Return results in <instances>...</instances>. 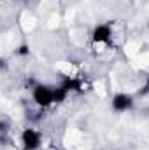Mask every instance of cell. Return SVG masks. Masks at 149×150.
Here are the masks:
<instances>
[{
    "mask_svg": "<svg viewBox=\"0 0 149 150\" xmlns=\"http://www.w3.org/2000/svg\"><path fill=\"white\" fill-rule=\"evenodd\" d=\"M32 101L35 103L39 108H49L53 105L58 103V93H56V86H49V84H42L39 82L32 87Z\"/></svg>",
    "mask_w": 149,
    "mask_h": 150,
    "instance_id": "1",
    "label": "cell"
},
{
    "mask_svg": "<svg viewBox=\"0 0 149 150\" xmlns=\"http://www.w3.org/2000/svg\"><path fill=\"white\" fill-rule=\"evenodd\" d=\"M42 133L39 131L37 127H25L19 134V143H21V149L23 150H39L42 147Z\"/></svg>",
    "mask_w": 149,
    "mask_h": 150,
    "instance_id": "2",
    "label": "cell"
},
{
    "mask_svg": "<svg viewBox=\"0 0 149 150\" xmlns=\"http://www.w3.org/2000/svg\"><path fill=\"white\" fill-rule=\"evenodd\" d=\"M112 40V28L107 23H98L91 32V44L97 49H105Z\"/></svg>",
    "mask_w": 149,
    "mask_h": 150,
    "instance_id": "3",
    "label": "cell"
},
{
    "mask_svg": "<svg viewBox=\"0 0 149 150\" xmlns=\"http://www.w3.org/2000/svg\"><path fill=\"white\" fill-rule=\"evenodd\" d=\"M135 105V98L130 94V93H125V91H117L114 93L111 98V110L116 113H125L128 110H132Z\"/></svg>",
    "mask_w": 149,
    "mask_h": 150,
    "instance_id": "4",
    "label": "cell"
},
{
    "mask_svg": "<svg viewBox=\"0 0 149 150\" xmlns=\"http://www.w3.org/2000/svg\"><path fill=\"white\" fill-rule=\"evenodd\" d=\"M18 2H28V0H18Z\"/></svg>",
    "mask_w": 149,
    "mask_h": 150,
    "instance_id": "5",
    "label": "cell"
}]
</instances>
